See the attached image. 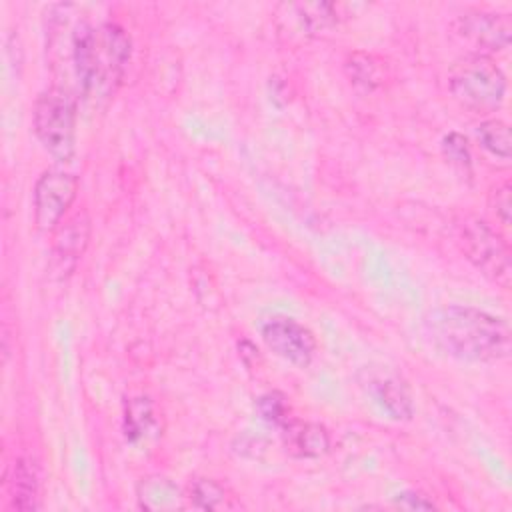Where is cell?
Segmentation results:
<instances>
[{
  "label": "cell",
  "instance_id": "cell-1",
  "mask_svg": "<svg viewBox=\"0 0 512 512\" xmlns=\"http://www.w3.org/2000/svg\"><path fill=\"white\" fill-rule=\"evenodd\" d=\"M428 340L462 362H496L510 356V326L504 318L470 306H440L424 320Z\"/></svg>",
  "mask_w": 512,
  "mask_h": 512
},
{
  "label": "cell",
  "instance_id": "cell-2",
  "mask_svg": "<svg viewBox=\"0 0 512 512\" xmlns=\"http://www.w3.org/2000/svg\"><path fill=\"white\" fill-rule=\"evenodd\" d=\"M132 42L118 24L92 28L78 22L70 34V58L78 86L86 96L106 98L120 84L130 60Z\"/></svg>",
  "mask_w": 512,
  "mask_h": 512
},
{
  "label": "cell",
  "instance_id": "cell-3",
  "mask_svg": "<svg viewBox=\"0 0 512 512\" xmlns=\"http://www.w3.org/2000/svg\"><path fill=\"white\" fill-rule=\"evenodd\" d=\"M448 88L462 108L490 114L504 102L506 76L490 56L464 54L448 72Z\"/></svg>",
  "mask_w": 512,
  "mask_h": 512
},
{
  "label": "cell",
  "instance_id": "cell-4",
  "mask_svg": "<svg viewBox=\"0 0 512 512\" xmlns=\"http://www.w3.org/2000/svg\"><path fill=\"white\" fill-rule=\"evenodd\" d=\"M34 134L44 150L60 162L74 152L76 138V100L64 88L44 90L32 112Z\"/></svg>",
  "mask_w": 512,
  "mask_h": 512
},
{
  "label": "cell",
  "instance_id": "cell-5",
  "mask_svg": "<svg viewBox=\"0 0 512 512\" xmlns=\"http://www.w3.org/2000/svg\"><path fill=\"white\" fill-rule=\"evenodd\" d=\"M460 244L466 258L492 282L510 288L512 260L506 240L484 220L466 218L460 226Z\"/></svg>",
  "mask_w": 512,
  "mask_h": 512
},
{
  "label": "cell",
  "instance_id": "cell-6",
  "mask_svg": "<svg viewBox=\"0 0 512 512\" xmlns=\"http://www.w3.org/2000/svg\"><path fill=\"white\" fill-rule=\"evenodd\" d=\"M450 34L468 50V54L490 56L508 48L512 20L506 12L468 10L452 20Z\"/></svg>",
  "mask_w": 512,
  "mask_h": 512
},
{
  "label": "cell",
  "instance_id": "cell-7",
  "mask_svg": "<svg viewBox=\"0 0 512 512\" xmlns=\"http://www.w3.org/2000/svg\"><path fill=\"white\" fill-rule=\"evenodd\" d=\"M78 194V178L64 170H46L34 184V222L40 230H56Z\"/></svg>",
  "mask_w": 512,
  "mask_h": 512
},
{
  "label": "cell",
  "instance_id": "cell-8",
  "mask_svg": "<svg viewBox=\"0 0 512 512\" xmlns=\"http://www.w3.org/2000/svg\"><path fill=\"white\" fill-rule=\"evenodd\" d=\"M360 388L372 398V402L396 422L410 420L414 416V402L408 384L388 366H364L358 372Z\"/></svg>",
  "mask_w": 512,
  "mask_h": 512
},
{
  "label": "cell",
  "instance_id": "cell-9",
  "mask_svg": "<svg viewBox=\"0 0 512 512\" xmlns=\"http://www.w3.org/2000/svg\"><path fill=\"white\" fill-rule=\"evenodd\" d=\"M264 344L286 362L306 368L316 352L314 334L294 318L274 316L262 326Z\"/></svg>",
  "mask_w": 512,
  "mask_h": 512
},
{
  "label": "cell",
  "instance_id": "cell-10",
  "mask_svg": "<svg viewBox=\"0 0 512 512\" xmlns=\"http://www.w3.org/2000/svg\"><path fill=\"white\" fill-rule=\"evenodd\" d=\"M90 240V218L84 210L64 218L54 232L52 256L58 272H70L82 258Z\"/></svg>",
  "mask_w": 512,
  "mask_h": 512
},
{
  "label": "cell",
  "instance_id": "cell-11",
  "mask_svg": "<svg viewBox=\"0 0 512 512\" xmlns=\"http://www.w3.org/2000/svg\"><path fill=\"white\" fill-rule=\"evenodd\" d=\"M282 440L286 452L296 458H320L330 450V434L318 422L288 420L282 426Z\"/></svg>",
  "mask_w": 512,
  "mask_h": 512
},
{
  "label": "cell",
  "instance_id": "cell-12",
  "mask_svg": "<svg viewBox=\"0 0 512 512\" xmlns=\"http://www.w3.org/2000/svg\"><path fill=\"white\" fill-rule=\"evenodd\" d=\"M6 488L10 494V504L16 510H36L38 508V478L34 466L26 458H18L10 464L6 474Z\"/></svg>",
  "mask_w": 512,
  "mask_h": 512
},
{
  "label": "cell",
  "instance_id": "cell-13",
  "mask_svg": "<svg viewBox=\"0 0 512 512\" xmlns=\"http://www.w3.org/2000/svg\"><path fill=\"white\" fill-rule=\"evenodd\" d=\"M136 498L144 510H174L182 506L184 496L170 478L152 474L138 482Z\"/></svg>",
  "mask_w": 512,
  "mask_h": 512
},
{
  "label": "cell",
  "instance_id": "cell-14",
  "mask_svg": "<svg viewBox=\"0 0 512 512\" xmlns=\"http://www.w3.org/2000/svg\"><path fill=\"white\" fill-rule=\"evenodd\" d=\"M476 136H478L482 148L488 150L492 156L502 158V160H510V156H512V138H510V128H508L506 122H502L498 118L484 120L478 126Z\"/></svg>",
  "mask_w": 512,
  "mask_h": 512
},
{
  "label": "cell",
  "instance_id": "cell-15",
  "mask_svg": "<svg viewBox=\"0 0 512 512\" xmlns=\"http://www.w3.org/2000/svg\"><path fill=\"white\" fill-rule=\"evenodd\" d=\"M344 70H346L350 82H354L356 86H362L366 90H372L382 82L380 62L374 56L364 54V52L350 54L344 62Z\"/></svg>",
  "mask_w": 512,
  "mask_h": 512
},
{
  "label": "cell",
  "instance_id": "cell-16",
  "mask_svg": "<svg viewBox=\"0 0 512 512\" xmlns=\"http://www.w3.org/2000/svg\"><path fill=\"white\" fill-rule=\"evenodd\" d=\"M188 496L194 508H202V510H218V508H228V492L226 488L212 480V478H196L190 488H188Z\"/></svg>",
  "mask_w": 512,
  "mask_h": 512
},
{
  "label": "cell",
  "instance_id": "cell-17",
  "mask_svg": "<svg viewBox=\"0 0 512 512\" xmlns=\"http://www.w3.org/2000/svg\"><path fill=\"white\" fill-rule=\"evenodd\" d=\"M154 426V412L148 398H132L124 414V434L130 442L140 440Z\"/></svg>",
  "mask_w": 512,
  "mask_h": 512
},
{
  "label": "cell",
  "instance_id": "cell-18",
  "mask_svg": "<svg viewBox=\"0 0 512 512\" xmlns=\"http://www.w3.org/2000/svg\"><path fill=\"white\" fill-rule=\"evenodd\" d=\"M296 16L308 32H320L338 22V12L334 4L328 2H306V4H292Z\"/></svg>",
  "mask_w": 512,
  "mask_h": 512
},
{
  "label": "cell",
  "instance_id": "cell-19",
  "mask_svg": "<svg viewBox=\"0 0 512 512\" xmlns=\"http://www.w3.org/2000/svg\"><path fill=\"white\" fill-rule=\"evenodd\" d=\"M256 410L260 414V418L272 426H284L290 418H288V404L286 398L280 392H266L256 400Z\"/></svg>",
  "mask_w": 512,
  "mask_h": 512
},
{
  "label": "cell",
  "instance_id": "cell-20",
  "mask_svg": "<svg viewBox=\"0 0 512 512\" xmlns=\"http://www.w3.org/2000/svg\"><path fill=\"white\" fill-rule=\"evenodd\" d=\"M510 182H500L496 184L490 194H488V206L492 210V214L496 216V220L502 226H510L512 220V208H510Z\"/></svg>",
  "mask_w": 512,
  "mask_h": 512
},
{
  "label": "cell",
  "instance_id": "cell-21",
  "mask_svg": "<svg viewBox=\"0 0 512 512\" xmlns=\"http://www.w3.org/2000/svg\"><path fill=\"white\" fill-rule=\"evenodd\" d=\"M444 154L448 156V160H452L454 164H460V166H470V150H468V142L462 134L458 132H452L444 138Z\"/></svg>",
  "mask_w": 512,
  "mask_h": 512
},
{
  "label": "cell",
  "instance_id": "cell-22",
  "mask_svg": "<svg viewBox=\"0 0 512 512\" xmlns=\"http://www.w3.org/2000/svg\"><path fill=\"white\" fill-rule=\"evenodd\" d=\"M394 504L404 510H432L434 508L432 500H428L424 494L414 492V490H404V492L396 494Z\"/></svg>",
  "mask_w": 512,
  "mask_h": 512
}]
</instances>
